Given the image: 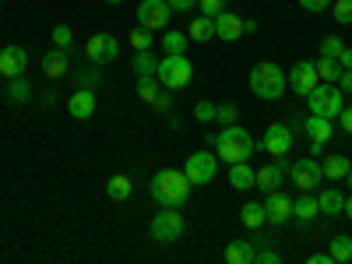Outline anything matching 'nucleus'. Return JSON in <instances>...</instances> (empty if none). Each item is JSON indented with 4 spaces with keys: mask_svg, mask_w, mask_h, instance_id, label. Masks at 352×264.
I'll use <instances>...</instances> for the list:
<instances>
[{
    "mask_svg": "<svg viewBox=\"0 0 352 264\" xmlns=\"http://www.w3.org/2000/svg\"><path fill=\"white\" fill-rule=\"evenodd\" d=\"M215 155L222 159V162H243V159H250L254 155V138L240 127V124H229V127H222V134H219V141H215Z\"/></svg>",
    "mask_w": 352,
    "mask_h": 264,
    "instance_id": "f03ea898",
    "label": "nucleus"
},
{
    "mask_svg": "<svg viewBox=\"0 0 352 264\" xmlns=\"http://www.w3.org/2000/svg\"><path fill=\"white\" fill-rule=\"evenodd\" d=\"M317 74H320V81H338L342 64L335 60V56H317Z\"/></svg>",
    "mask_w": 352,
    "mask_h": 264,
    "instance_id": "7c9ffc66",
    "label": "nucleus"
},
{
    "mask_svg": "<svg viewBox=\"0 0 352 264\" xmlns=\"http://www.w3.org/2000/svg\"><path fill=\"white\" fill-rule=\"evenodd\" d=\"M106 4H124V0H106Z\"/></svg>",
    "mask_w": 352,
    "mask_h": 264,
    "instance_id": "5fc2aeb1",
    "label": "nucleus"
},
{
    "mask_svg": "<svg viewBox=\"0 0 352 264\" xmlns=\"http://www.w3.org/2000/svg\"><path fill=\"white\" fill-rule=\"evenodd\" d=\"M229 184L232 190H250L254 187V166L243 159V162H232L229 166Z\"/></svg>",
    "mask_w": 352,
    "mask_h": 264,
    "instance_id": "412c9836",
    "label": "nucleus"
},
{
    "mask_svg": "<svg viewBox=\"0 0 352 264\" xmlns=\"http://www.w3.org/2000/svg\"><path fill=\"white\" fill-rule=\"evenodd\" d=\"M169 18H173V8L166 4V0H141L138 4V25H144V28H166L169 25Z\"/></svg>",
    "mask_w": 352,
    "mask_h": 264,
    "instance_id": "1a4fd4ad",
    "label": "nucleus"
},
{
    "mask_svg": "<svg viewBox=\"0 0 352 264\" xmlns=\"http://www.w3.org/2000/svg\"><path fill=\"white\" fill-rule=\"evenodd\" d=\"M85 53H88V60H92V64L106 67V64H113L116 56H120V39H113L109 32H99V36L88 39Z\"/></svg>",
    "mask_w": 352,
    "mask_h": 264,
    "instance_id": "6e6552de",
    "label": "nucleus"
},
{
    "mask_svg": "<svg viewBox=\"0 0 352 264\" xmlns=\"http://www.w3.org/2000/svg\"><path fill=\"white\" fill-rule=\"evenodd\" d=\"M152 109H155V113H169V109H173V96H169V88H162V92L152 99Z\"/></svg>",
    "mask_w": 352,
    "mask_h": 264,
    "instance_id": "a19ab883",
    "label": "nucleus"
},
{
    "mask_svg": "<svg viewBox=\"0 0 352 264\" xmlns=\"http://www.w3.org/2000/svg\"><path fill=\"white\" fill-rule=\"evenodd\" d=\"M349 166H352V162H349L345 155H338V152H335V155H328L324 162H320V173H324V180H345Z\"/></svg>",
    "mask_w": 352,
    "mask_h": 264,
    "instance_id": "a878e982",
    "label": "nucleus"
},
{
    "mask_svg": "<svg viewBox=\"0 0 352 264\" xmlns=\"http://www.w3.org/2000/svg\"><path fill=\"white\" fill-rule=\"evenodd\" d=\"M285 85H289L285 71L278 64H272V60H264V64H257L250 71V92L257 99H278L285 92Z\"/></svg>",
    "mask_w": 352,
    "mask_h": 264,
    "instance_id": "20e7f679",
    "label": "nucleus"
},
{
    "mask_svg": "<svg viewBox=\"0 0 352 264\" xmlns=\"http://www.w3.org/2000/svg\"><path fill=\"white\" fill-rule=\"evenodd\" d=\"M166 4L180 14V11H190V8H197V0H166Z\"/></svg>",
    "mask_w": 352,
    "mask_h": 264,
    "instance_id": "c03bdc74",
    "label": "nucleus"
},
{
    "mask_svg": "<svg viewBox=\"0 0 352 264\" xmlns=\"http://www.w3.org/2000/svg\"><path fill=\"white\" fill-rule=\"evenodd\" d=\"M187 36H190L194 43H208V39L215 36V18H208V14H197V18L190 21V28H187Z\"/></svg>",
    "mask_w": 352,
    "mask_h": 264,
    "instance_id": "393cba45",
    "label": "nucleus"
},
{
    "mask_svg": "<svg viewBox=\"0 0 352 264\" xmlns=\"http://www.w3.org/2000/svg\"><path fill=\"white\" fill-rule=\"evenodd\" d=\"M282 176L285 173L278 166H261V169H254V187H261V194H272V190H278Z\"/></svg>",
    "mask_w": 352,
    "mask_h": 264,
    "instance_id": "6ab92c4d",
    "label": "nucleus"
},
{
    "mask_svg": "<svg viewBox=\"0 0 352 264\" xmlns=\"http://www.w3.org/2000/svg\"><path fill=\"white\" fill-rule=\"evenodd\" d=\"M342 50H345V43L338 36H324V39H320V56H335V60H338Z\"/></svg>",
    "mask_w": 352,
    "mask_h": 264,
    "instance_id": "e433bc0d",
    "label": "nucleus"
},
{
    "mask_svg": "<svg viewBox=\"0 0 352 264\" xmlns=\"http://www.w3.org/2000/svg\"><path fill=\"white\" fill-rule=\"evenodd\" d=\"M257 261H261V264H282V257H278L275 250H261V254H257Z\"/></svg>",
    "mask_w": 352,
    "mask_h": 264,
    "instance_id": "de8ad7c7",
    "label": "nucleus"
},
{
    "mask_svg": "<svg viewBox=\"0 0 352 264\" xmlns=\"http://www.w3.org/2000/svg\"><path fill=\"white\" fill-rule=\"evenodd\" d=\"M335 21L352 25V0H335Z\"/></svg>",
    "mask_w": 352,
    "mask_h": 264,
    "instance_id": "58836bf2",
    "label": "nucleus"
},
{
    "mask_svg": "<svg viewBox=\"0 0 352 264\" xmlns=\"http://www.w3.org/2000/svg\"><path fill=\"white\" fill-rule=\"evenodd\" d=\"M257 28H261V25H257L254 18H247V21H243V36H250V32H257Z\"/></svg>",
    "mask_w": 352,
    "mask_h": 264,
    "instance_id": "3c124183",
    "label": "nucleus"
},
{
    "mask_svg": "<svg viewBox=\"0 0 352 264\" xmlns=\"http://www.w3.org/2000/svg\"><path fill=\"white\" fill-rule=\"evenodd\" d=\"M236 116H240V109L236 106H232V102H219L215 106V124H236Z\"/></svg>",
    "mask_w": 352,
    "mask_h": 264,
    "instance_id": "c9c22d12",
    "label": "nucleus"
},
{
    "mask_svg": "<svg viewBox=\"0 0 352 264\" xmlns=\"http://www.w3.org/2000/svg\"><path fill=\"white\" fill-rule=\"evenodd\" d=\"M338 64H342V71H352V50H342L338 53Z\"/></svg>",
    "mask_w": 352,
    "mask_h": 264,
    "instance_id": "09e8293b",
    "label": "nucleus"
},
{
    "mask_svg": "<svg viewBox=\"0 0 352 264\" xmlns=\"http://www.w3.org/2000/svg\"><path fill=\"white\" fill-rule=\"evenodd\" d=\"M289 173H292V184H296L300 190H314L317 180H324V173H320V162L317 159H296V162L289 166Z\"/></svg>",
    "mask_w": 352,
    "mask_h": 264,
    "instance_id": "9b49d317",
    "label": "nucleus"
},
{
    "mask_svg": "<svg viewBox=\"0 0 352 264\" xmlns=\"http://www.w3.org/2000/svg\"><path fill=\"white\" fill-rule=\"evenodd\" d=\"M328 254H331V261H335V264H345V261H352V236H331V243H328Z\"/></svg>",
    "mask_w": 352,
    "mask_h": 264,
    "instance_id": "c756f323",
    "label": "nucleus"
},
{
    "mask_svg": "<svg viewBox=\"0 0 352 264\" xmlns=\"http://www.w3.org/2000/svg\"><path fill=\"white\" fill-rule=\"evenodd\" d=\"M317 204H320V212H324V215H342V208H345V194L335 190V187H328V190H320V194H317Z\"/></svg>",
    "mask_w": 352,
    "mask_h": 264,
    "instance_id": "b1692460",
    "label": "nucleus"
},
{
    "mask_svg": "<svg viewBox=\"0 0 352 264\" xmlns=\"http://www.w3.org/2000/svg\"><path fill=\"white\" fill-rule=\"evenodd\" d=\"M342 212H345V219H352V194L345 197V208H342Z\"/></svg>",
    "mask_w": 352,
    "mask_h": 264,
    "instance_id": "603ef678",
    "label": "nucleus"
},
{
    "mask_svg": "<svg viewBox=\"0 0 352 264\" xmlns=\"http://www.w3.org/2000/svg\"><path fill=\"white\" fill-rule=\"evenodd\" d=\"M53 46H56V50H71V46H74L71 25H56V28H53Z\"/></svg>",
    "mask_w": 352,
    "mask_h": 264,
    "instance_id": "f704fd0d",
    "label": "nucleus"
},
{
    "mask_svg": "<svg viewBox=\"0 0 352 264\" xmlns=\"http://www.w3.org/2000/svg\"><path fill=\"white\" fill-rule=\"evenodd\" d=\"M131 190H134V184H131V176H113V180L106 184V194H109V201H127L131 197Z\"/></svg>",
    "mask_w": 352,
    "mask_h": 264,
    "instance_id": "cd10ccee",
    "label": "nucleus"
},
{
    "mask_svg": "<svg viewBox=\"0 0 352 264\" xmlns=\"http://www.w3.org/2000/svg\"><path fill=\"white\" fill-rule=\"evenodd\" d=\"M71 71V60H67V50H53V53H46L43 56V74L50 78V81H56V78H64Z\"/></svg>",
    "mask_w": 352,
    "mask_h": 264,
    "instance_id": "a211bd4d",
    "label": "nucleus"
},
{
    "mask_svg": "<svg viewBox=\"0 0 352 264\" xmlns=\"http://www.w3.org/2000/svg\"><path fill=\"white\" fill-rule=\"evenodd\" d=\"M67 113L74 116V120H88V116L96 113V96H92V88H78V92L67 99Z\"/></svg>",
    "mask_w": 352,
    "mask_h": 264,
    "instance_id": "dca6fc26",
    "label": "nucleus"
},
{
    "mask_svg": "<svg viewBox=\"0 0 352 264\" xmlns=\"http://www.w3.org/2000/svg\"><path fill=\"white\" fill-rule=\"evenodd\" d=\"M148 194L155 204H162V208H180V204L187 201L190 194V180H187V173L180 169H162L152 176V184H148Z\"/></svg>",
    "mask_w": 352,
    "mask_h": 264,
    "instance_id": "f257e3e1",
    "label": "nucleus"
},
{
    "mask_svg": "<svg viewBox=\"0 0 352 264\" xmlns=\"http://www.w3.org/2000/svg\"><path fill=\"white\" fill-rule=\"evenodd\" d=\"M338 124H342V131H345V134H352V106H342Z\"/></svg>",
    "mask_w": 352,
    "mask_h": 264,
    "instance_id": "79ce46f5",
    "label": "nucleus"
},
{
    "mask_svg": "<svg viewBox=\"0 0 352 264\" xmlns=\"http://www.w3.org/2000/svg\"><path fill=\"white\" fill-rule=\"evenodd\" d=\"M215 36L219 39H226V43H236V39H243V18L236 14V11H222L219 18H215Z\"/></svg>",
    "mask_w": 352,
    "mask_h": 264,
    "instance_id": "2eb2a0df",
    "label": "nucleus"
},
{
    "mask_svg": "<svg viewBox=\"0 0 352 264\" xmlns=\"http://www.w3.org/2000/svg\"><path fill=\"white\" fill-rule=\"evenodd\" d=\"M345 184H349V190H352V166H349V173H345Z\"/></svg>",
    "mask_w": 352,
    "mask_h": 264,
    "instance_id": "864d4df0",
    "label": "nucleus"
},
{
    "mask_svg": "<svg viewBox=\"0 0 352 264\" xmlns=\"http://www.w3.org/2000/svg\"><path fill=\"white\" fill-rule=\"evenodd\" d=\"M307 264H335V261H331V254H314Z\"/></svg>",
    "mask_w": 352,
    "mask_h": 264,
    "instance_id": "8fccbe9b",
    "label": "nucleus"
},
{
    "mask_svg": "<svg viewBox=\"0 0 352 264\" xmlns=\"http://www.w3.org/2000/svg\"><path fill=\"white\" fill-rule=\"evenodd\" d=\"M345 92L335 85V81H320L314 92L307 96V102H310V113H317V116H328V120H338V113H342V106H345V99H342Z\"/></svg>",
    "mask_w": 352,
    "mask_h": 264,
    "instance_id": "39448f33",
    "label": "nucleus"
},
{
    "mask_svg": "<svg viewBox=\"0 0 352 264\" xmlns=\"http://www.w3.org/2000/svg\"><path fill=\"white\" fill-rule=\"evenodd\" d=\"M303 131L310 134V141H317V144H328V141H331V134H335V124L328 120V116H317V113H310V120H303Z\"/></svg>",
    "mask_w": 352,
    "mask_h": 264,
    "instance_id": "f3484780",
    "label": "nucleus"
},
{
    "mask_svg": "<svg viewBox=\"0 0 352 264\" xmlns=\"http://www.w3.org/2000/svg\"><path fill=\"white\" fill-rule=\"evenodd\" d=\"M226 261H229V264H254V261H257V250H254V243L236 240V243L226 247Z\"/></svg>",
    "mask_w": 352,
    "mask_h": 264,
    "instance_id": "5701e85b",
    "label": "nucleus"
},
{
    "mask_svg": "<svg viewBox=\"0 0 352 264\" xmlns=\"http://www.w3.org/2000/svg\"><path fill=\"white\" fill-rule=\"evenodd\" d=\"M159 43H162V50H166V53H187L190 36H184V32H166Z\"/></svg>",
    "mask_w": 352,
    "mask_h": 264,
    "instance_id": "473e14b6",
    "label": "nucleus"
},
{
    "mask_svg": "<svg viewBox=\"0 0 352 264\" xmlns=\"http://www.w3.org/2000/svg\"><path fill=\"white\" fill-rule=\"evenodd\" d=\"M289 148H292V131L285 127V124H272L268 131H264V152L268 155H289Z\"/></svg>",
    "mask_w": 352,
    "mask_h": 264,
    "instance_id": "ddd939ff",
    "label": "nucleus"
},
{
    "mask_svg": "<svg viewBox=\"0 0 352 264\" xmlns=\"http://www.w3.org/2000/svg\"><path fill=\"white\" fill-rule=\"evenodd\" d=\"M25 67H28V53L21 46H4L0 50V74H4V81L25 74Z\"/></svg>",
    "mask_w": 352,
    "mask_h": 264,
    "instance_id": "4468645a",
    "label": "nucleus"
},
{
    "mask_svg": "<svg viewBox=\"0 0 352 264\" xmlns=\"http://www.w3.org/2000/svg\"><path fill=\"white\" fill-rule=\"evenodd\" d=\"M155 78H159L162 88H169V92H180V88H187L190 78H194V64L187 60V53H166L159 60Z\"/></svg>",
    "mask_w": 352,
    "mask_h": 264,
    "instance_id": "7ed1b4c3",
    "label": "nucleus"
},
{
    "mask_svg": "<svg viewBox=\"0 0 352 264\" xmlns=\"http://www.w3.org/2000/svg\"><path fill=\"white\" fill-rule=\"evenodd\" d=\"M300 8H303V11H324L328 0H300Z\"/></svg>",
    "mask_w": 352,
    "mask_h": 264,
    "instance_id": "49530a36",
    "label": "nucleus"
},
{
    "mask_svg": "<svg viewBox=\"0 0 352 264\" xmlns=\"http://www.w3.org/2000/svg\"><path fill=\"white\" fill-rule=\"evenodd\" d=\"M8 99H11L14 106H25L28 99H32V81H28L25 74H18V78H8Z\"/></svg>",
    "mask_w": 352,
    "mask_h": 264,
    "instance_id": "4be33fe9",
    "label": "nucleus"
},
{
    "mask_svg": "<svg viewBox=\"0 0 352 264\" xmlns=\"http://www.w3.org/2000/svg\"><path fill=\"white\" fill-rule=\"evenodd\" d=\"M152 43H155V36H152V28H144V25H138L134 32H131V46L141 53V50H152Z\"/></svg>",
    "mask_w": 352,
    "mask_h": 264,
    "instance_id": "72a5a7b5",
    "label": "nucleus"
},
{
    "mask_svg": "<svg viewBox=\"0 0 352 264\" xmlns=\"http://www.w3.org/2000/svg\"><path fill=\"white\" fill-rule=\"evenodd\" d=\"M152 236H155L159 243L180 240V236H184V215L176 212V208H162V212L152 219Z\"/></svg>",
    "mask_w": 352,
    "mask_h": 264,
    "instance_id": "0eeeda50",
    "label": "nucleus"
},
{
    "mask_svg": "<svg viewBox=\"0 0 352 264\" xmlns=\"http://www.w3.org/2000/svg\"><path fill=\"white\" fill-rule=\"evenodd\" d=\"M194 116L201 124H215V102H208V99H201L197 106H194Z\"/></svg>",
    "mask_w": 352,
    "mask_h": 264,
    "instance_id": "4c0bfd02",
    "label": "nucleus"
},
{
    "mask_svg": "<svg viewBox=\"0 0 352 264\" xmlns=\"http://www.w3.org/2000/svg\"><path fill=\"white\" fill-rule=\"evenodd\" d=\"M264 219H268L272 226H285V222L292 219V201H289V194L272 190L268 197H264Z\"/></svg>",
    "mask_w": 352,
    "mask_h": 264,
    "instance_id": "f8f14e48",
    "label": "nucleus"
},
{
    "mask_svg": "<svg viewBox=\"0 0 352 264\" xmlns=\"http://www.w3.org/2000/svg\"><path fill=\"white\" fill-rule=\"evenodd\" d=\"M162 92V85H159V78H138V99L141 102H148L152 106V99Z\"/></svg>",
    "mask_w": 352,
    "mask_h": 264,
    "instance_id": "2f4dec72",
    "label": "nucleus"
},
{
    "mask_svg": "<svg viewBox=\"0 0 352 264\" xmlns=\"http://www.w3.org/2000/svg\"><path fill=\"white\" fill-rule=\"evenodd\" d=\"M335 85H338V88H342V92H345V96H352V71H342V74H338V81H335Z\"/></svg>",
    "mask_w": 352,
    "mask_h": 264,
    "instance_id": "a18cd8bd",
    "label": "nucleus"
},
{
    "mask_svg": "<svg viewBox=\"0 0 352 264\" xmlns=\"http://www.w3.org/2000/svg\"><path fill=\"white\" fill-rule=\"evenodd\" d=\"M317 85H320V74H317V64L314 60H300L296 67L289 71V88L296 96H310Z\"/></svg>",
    "mask_w": 352,
    "mask_h": 264,
    "instance_id": "9d476101",
    "label": "nucleus"
},
{
    "mask_svg": "<svg viewBox=\"0 0 352 264\" xmlns=\"http://www.w3.org/2000/svg\"><path fill=\"white\" fill-rule=\"evenodd\" d=\"M317 212H320V204H317V197L310 190H303L296 201H292V219H300V222H314Z\"/></svg>",
    "mask_w": 352,
    "mask_h": 264,
    "instance_id": "aec40b11",
    "label": "nucleus"
},
{
    "mask_svg": "<svg viewBox=\"0 0 352 264\" xmlns=\"http://www.w3.org/2000/svg\"><path fill=\"white\" fill-rule=\"evenodd\" d=\"M240 219H243L247 229H261L264 222H268V219H264V204H257V201H247V204H243V208H240Z\"/></svg>",
    "mask_w": 352,
    "mask_h": 264,
    "instance_id": "c85d7f7f",
    "label": "nucleus"
},
{
    "mask_svg": "<svg viewBox=\"0 0 352 264\" xmlns=\"http://www.w3.org/2000/svg\"><path fill=\"white\" fill-rule=\"evenodd\" d=\"M78 81H81V88H96V81H99V71H81V74H78Z\"/></svg>",
    "mask_w": 352,
    "mask_h": 264,
    "instance_id": "37998d69",
    "label": "nucleus"
},
{
    "mask_svg": "<svg viewBox=\"0 0 352 264\" xmlns=\"http://www.w3.org/2000/svg\"><path fill=\"white\" fill-rule=\"evenodd\" d=\"M155 71H159V56L152 50H141L134 56V74L138 78H155Z\"/></svg>",
    "mask_w": 352,
    "mask_h": 264,
    "instance_id": "bb28decb",
    "label": "nucleus"
},
{
    "mask_svg": "<svg viewBox=\"0 0 352 264\" xmlns=\"http://www.w3.org/2000/svg\"><path fill=\"white\" fill-rule=\"evenodd\" d=\"M197 8L201 14H208V18H219L226 11V0H197Z\"/></svg>",
    "mask_w": 352,
    "mask_h": 264,
    "instance_id": "ea45409f",
    "label": "nucleus"
},
{
    "mask_svg": "<svg viewBox=\"0 0 352 264\" xmlns=\"http://www.w3.org/2000/svg\"><path fill=\"white\" fill-rule=\"evenodd\" d=\"M184 173H187L190 187L212 184V180H215V173H219V155H215V152H194V155H187Z\"/></svg>",
    "mask_w": 352,
    "mask_h": 264,
    "instance_id": "423d86ee",
    "label": "nucleus"
}]
</instances>
